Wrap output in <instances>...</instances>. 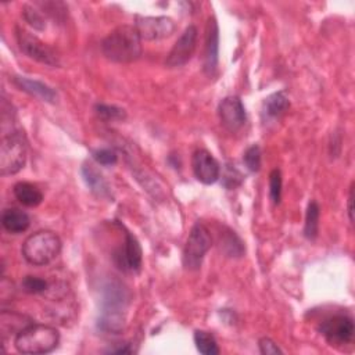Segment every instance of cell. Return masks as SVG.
I'll return each mask as SVG.
<instances>
[{
    "instance_id": "1",
    "label": "cell",
    "mask_w": 355,
    "mask_h": 355,
    "mask_svg": "<svg viewBox=\"0 0 355 355\" xmlns=\"http://www.w3.org/2000/svg\"><path fill=\"white\" fill-rule=\"evenodd\" d=\"M101 51L112 63H132L142 56V38L135 25H121L101 42Z\"/></svg>"
},
{
    "instance_id": "2",
    "label": "cell",
    "mask_w": 355,
    "mask_h": 355,
    "mask_svg": "<svg viewBox=\"0 0 355 355\" xmlns=\"http://www.w3.org/2000/svg\"><path fill=\"white\" fill-rule=\"evenodd\" d=\"M62 252V241L50 230H40L34 234L23 245L21 253L27 262L35 267L50 264Z\"/></svg>"
},
{
    "instance_id": "3",
    "label": "cell",
    "mask_w": 355,
    "mask_h": 355,
    "mask_svg": "<svg viewBox=\"0 0 355 355\" xmlns=\"http://www.w3.org/2000/svg\"><path fill=\"white\" fill-rule=\"evenodd\" d=\"M60 341L57 329L47 325H29L17 333L14 345L23 354H47Z\"/></svg>"
},
{
    "instance_id": "4",
    "label": "cell",
    "mask_w": 355,
    "mask_h": 355,
    "mask_svg": "<svg viewBox=\"0 0 355 355\" xmlns=\"http://www.w3.org/2000/svg\"><path fill=\"white\" fill-rule=\"evenodd\" d=\"M27 161V142L21 132H13L0 145V173L3 176L20 172Z\"/></svg>"
},
{
    "instance_id": "5",
    "label": "cell",
    "mask_w": 355,
    "mask_h": 355,
    "mask_svg": "<svg viewBox=\"0 0 355 355\" xmlns=\"http://www.w3.org/2000/svg\"><path fill=\"white\" fill-rule=\"evenodd\" d=\"M212 239L210 230L201 223L196 222L189 233L186 246L184 250V265L188 271H199L203 260L211 249Z\"/></svg>"
},
{
    "instance_id": "6",
    "label": "cell",
    "mask_w": 355,
    "mask_h": 355,
    "mask_svg": "<svg viewBox=\"0 0 355 355\" xmlns=\"http://www.w3.org/2000/svg\"><path fill=\"white\" fill-rule=\"evenodd\" d=\"M16 38L21 51L29 58H32V60L49 67L60 66V58H58L56 51L45 42H42L38 36L32 35L31 32L23 28H17Z\"/></svg>"
},
{
    "instance_id": "7",
    "label": "cell",
    "mask_w": 355,
    "mask_h": 355,
    "mask_svg": "<svg viewBox=\"0 0 355 355\" xmlns=\"http://www.w3.org/2000/svg\"><path fill=\"white\" fill-rule=\"evenodd\" d=\"M196 45L197 28L195 25H189L171 49L165 60V66L169 69H178L188 64L196 51Z\"/></svg>"
},
{
    "instance_id": "8",
    "label": "cell",
    "mask_w": 355,
    "mask_h": 355,
    "mask_svg": "<svg viewBox=\"0 0 355 355\" xmlns=\"http://www.w3.org/2000/svg\"><path fill=\"white\" fill-rule=\"evenodd\" d=\"M114 262L124 272L136 273L142 268L143 252L139 241L131 232L125 233L124 246L114 253Z\"/></svg>"
},
{
    "instance_id": "9",
    "label": "cell",
    "mask_w": 355,
    "mask_h": 355,
    "mask_svg": "<svg viewBox=\"0 0 355 355\" xmlns=\"http://www.w3.org/2000/svg\"><path fill=\"white\" fill-rule=\"evenodd\" d=\"M319 332L332 345H343L352 341L355 328L351 318L336 315L323 321L319 326Z\"/></svg>"
},
{
    "instance_id": "10",
    "label": "cell",
    "mask_w": 355,
    "mask_h": 355,
    "mask_svg": "<svg viewBox=\"0 0 355 355\" xmlns=\"http://www.w3.org/2000/svg\"><path fill=\"white\" fill-rule=\"evenodd\" d=\"M221 124L229 131V132H238L241 131L247 120L246 108L242 103V100L236 96L225 97L218 108Z\"/></svg>"
},
{
    "instance_id": "11",
    "label": "cell",
    "mask_w": 355,
    "mask_h": 355,
    "mask_svg": "<svg viewBox=\"0 0 355 355\" xmlns=\"http://www.w3.org/2000/svg\"><path fill=\"white\" fill-rule=\"evenodd\" d=\"M135 28L138 29L142 40H161L169 38L176 25L169 17H136Z\"/></svg>"
},
{
    "instance_id": "12",
    "label": "cell",
    "mask_w": 355,
    "mask_h": 355,
    "mask_svg": "<svg viewBox=\"0 0 355 355\" xmlns=\"http://www.w3.org/2000/svg\"><path fill=\"white\" fill-rule=\"evenodd\" d=\"M192 168L197 181L204 185L215 184L221 176V167L215 157L207 150H197L192 158Z\"/></svg>"
},
{
    "instance_id": "13",
    "label": "cell",
    "mask_w": 355,
    "mask_h": 355,
    "mask_svg": "<svg viewBox=\"0 0 355 355\" xmlns=\"http://www.w3.org/2000/svg\"><path fill=\"white\" fill-rule=\"evenodd\" d=\"M206 51H204V71L212 75L218 67L219 54V28L215 19H210L206 31Z\"/></svg>"
},
{
    "instance_id": "14",
    "label": "cell",
    "mask_w": 355,
    "mask_h": 355,
    "mask_svg": "<svg viewBox=\"0 0 355 355\" xmlns=\"http://www.w3.org/2000/svg\"><path fill=\"white\" fill-rule=\"evenodd\" d=\"M13 84L21 90L28 93L29 96H34L42 101L51 103L54 104L57 101V93L53 88L49 85L36 81V79H29L27 77H13Z\"/></svg>"
},
{
    "instance_id": "15",
    "label": "cell",
    "mask_w": 355,
    "mask_h": 355,
    "mask_svg": "<svg viewBox=\"0 0 355 355\" xmlns=\"http://www.w3.org/2000/svg\"><path fill=\"white\" fill-rule=\"evenodd\" d=\"M82 178L86 184V186L90 189L92 193H95L99 197H107L110 196V188L103 175L90 164H85L81 169Z\"/></svg>"
},
{
    "instance_id": "16",
    "label": "cell",
    "mask_w": 355,
    "mask_h": 355,
    "mask_svg": "<svg viewBox=\"0 0 355 355\" xmlns=\"http://www.w3.org/2000/svg\"><path fill=\"white\" fill-rule=\"evenodd\" d=\"M2 225L8 232L19 234L29 228L31 219L27 212L19 208H8L2 214Z\"/></svg>"
},
{
    "instance_id": "17",
    "label": "cell",
    "mask_w": 355,
    "mask_h": 355,
    "mask_svg": "<svg viewBox=\"0 0 355 355\" xmlns=\"http://www.w3.org/2000/svg\"><path fill=\"white\" fill-rule=\"evenodd\" d=\"M13 192L16 199L25 207H38L43 201V193L29 182H19Z\"/></svg>"
},
{
    "instance_id": "18",
    "label": "cell",
    "mask_w": 355,
    "mask_h": 355,
    "mask_svg": "<svg viewBox=\"0 0 355 355\" xmlns=\"http://www.w3.org/2000/svg\"><path fill=\"white\" fill-rule=\"evenodd\" d=\"M221 250L232 258H238V257H243L245 254V245L241 241V238L236 234L233 230L226 229V232H223L221 234Z\"/></svg>"
},
{
    "instance_id": "19",
    "label": "cell",
    "mask_w": 355,
    "mask_h": 355,
    "mask_svg": "<svg viewBox=\"0 0 355 355\" xmlns=\"http://www.w3.org/2000/svg\"><path fill=\"white\" fill-rule=\"evenodd\" d=\"M319 215L321 208L317 201H310L307 214H306V225H304V236L308 241H315L319 233Z\"/></svg>"
},
{
    "instance_id": "20",
    "label": "cell",
    "mask_w": 355,
    "mask_h": 355,
    "mask_svg": "<svg viewBox=\"0 0 355 355\" xmlns=\"http://www.w3.org/2000/svg\"><path fill=\"white\" fill-rule=\"evenodd\" d=\"M195 343L200 354L203 355H218L219 347L215 340V337L204 330H196L195 332Z\"/></svg>"
},
{
    "instance_id": "21",
    "label": "cell",
    "mask_w": 355,
    "mask_h": 355,
    "mask_svg": "<svg viewBox=\"0 0 355 355\" xmlns=\"http://www.w3.org/2000/svg\"><path fill=\"white\" fill-rule=\"evenodd\" d=\"M290 106L287 96L283 92H278L267 97L265 100V112L269 117H279L282 115Z\"/></svg>"
},
{
    "instance_id": "22",
    "label": "cell",
    "mask_w": 355,
    "mask_h": 355,
    "mask_svg": "<svg viewBox=\"0 0 355 355\" xmlns=\"http://www.w3.org/2000/svg\"><path fill=\"white\" fill-rule=\"evenodd\" d=\"M96 112L104 121H123L127 118V112L124 108L110 104H97Z\"/></svg>"
},
{
    "instance_id": "23",
    "label": "cell",
    "mask_w": 355,
    "mask_h": 355,
    "mask_svg": "<svg viewBox=\"0 0 355 355\" xmlns=\"http://www.w3.org/2000/svg\"><path fill=\"white\" fill-rule=\"evenodd\" d=\"M21 289L27 294H45L49 290V283L38 276H25L21 282Z\"/></svg>"
},
{
    "instance_id": "24",
    "label": "cell",
    "mask_w": 355,
    "mask_h": 355,
    "mask_svg": "<svg viewBox=\"0 0 355 355\" xmlns=\"http://www.w3.org/2000/svg\"><path fill=\"white\" fill-rule=\"evenodd\" d=\"M243 161L246 164V167L252 171V172H257L261 168V149L258 145H253L250 146L245 156H243Z\"/></svg>"
},
{
    "instance_id": "25",
    "label": "cell",
    "mask_w": 355,
    "mask_h": 355,
    "mask_svg": "<svg viewBox=\"0 0 355 355\" xmlns=\"http://www.w3.org/2000/svg\"><path fill=\"white\" fill-rule=\"evenodd\" d=\"M269 195L275 204L280 203L282 199V173L279 169H273L269 175Z\"/></svg>"
},
{
    "instance_id": "26",
    "label": "cell",
    "mask_w": 355,
    "mask_h": 355,
    "mask_svg": "<svg viewBox=\"0 0 355 355\" xmlns=\"http://www.w3.org/2000/svg\"><path fill=\"white\" fill-rule=\"evenodd\" d=\"M23 17H24V20H25L31 27H34V28L38 29V31H43V29L46 28V23H45V20H43V17H42V14H40L38 10H35V9L29 8V6H25V8H24V10H23Z\"/></svg>"
},
{
    "instance_id": "27",
    "label": "cell",
    "mask_w": 355,
    "mask_h": 355,
    "mask_svg": "<svg viewBox=\"0 0 355 355\" xmlns=\"http://www.w3.org/2000/svg\"><path fill=\"white\" fill-rule=\"evenodd\" d=\"M222 178H223V180H222L223 186L228 188V189H234L236 186H239L243 181L242 173L234 167H230V165H228V168L225 171V175Z\"/></svg>"
},
{
    "instance_id": "28",
    "label": "cell",
    "mask_w": 355,
    "mask_h": 355,
    "mask_svg": "<svg viewBox=\"0 0 355 355\" xmlns=\"http://www.w3.org/2000/svg\"><path fill=\"white\" fill-rule=\"evenodd\" d=\"M93 158H95L99 164L106 165V167L114 165V164H117V161H118L117 153H115L114 150H111V149H99V150H95V151H93Z\"/></svg>"
},
{
    "instance_id": "29",
    "label": "cell",
    "mask_w": 355,
    "mask_h": 355,
    "mask_svg": "<svg viewBox=\"0 0 355 355\" xmlns=\"http://www.w3.org/2000/svg\"><path fill=\"white\" fill-rule=\"evenodd\" d=\"M260 351L264 355H276V354H282L283 351L278 347V344L275 341H272L268 337H264L260 340Z\"/></svg>"
},
{
    "instance_id": "30",
    "label": "cell",
    "mask_w": 355,
    "mask_h": 355,
    "mask_svg": "<svg viewBox=\"0 0 355 355\" xmlns=\"http://www.w3.org/2000/svg\"><path fill=\"white\" fill-rule=\"evenodd\" d=\"M348 218L351 223H354V184L350 188V196H348Z\"/></svg>"
}]
</instances>
